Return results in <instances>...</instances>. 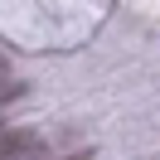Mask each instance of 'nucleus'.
<instances>
[{
    "instance_id": "obj_1",
    "label": "nucleus",
    "mask_w": 160,
    "mask_h": 160,
    "mask_svg": "<svg viewBox=\"0 0 160 160\" xmlns=\"http://www.w3.org/2000/svg\"><path fill=\"white\" fill-rule=\"evenodd\" d=\"M20 150H29V136H24V131H10V136L0 131V160H15Z\"/></svg>"
}]
</instances>
